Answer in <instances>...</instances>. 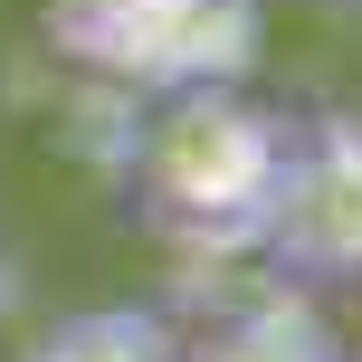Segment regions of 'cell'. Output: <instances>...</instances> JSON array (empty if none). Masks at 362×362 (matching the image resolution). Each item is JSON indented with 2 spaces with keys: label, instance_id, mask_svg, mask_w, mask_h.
<instances>
[{
  "label": "cell",
  "instance_id": "cell-1",
  "mask_svg": "<svg viewBox=\"0 0 362 362\" xmlns=\"http://www.w3.org/2000/svg\"><path fill=\"white\" fill-rule=\"evenodd\" d=\"M286 153H296V124L267 115L248 86H181V95H153L124 181L181 257H219L267 238Z\"/></svg>",
  "mask_w": 362,
  "mask_h": 362
},
{
  "label": "cell",
  "instance_id": "cell-2",
  "mask_svg": "<svg viewBox=\"0 0 362 362\" xmlns=\"http://www.w3.org/2000/svg\"><path fill=\"white\" fill-rule=\"evenodd\" d=\"M48 48L134 95L248 86L267 57L257 0H48Z\"/></svg>",
  "mask_w": 362,
  "mask_h": 362
},
{
  "label": "cell",
  "instance_id": "cell-3",
  "mask_svg": "<svg viewBox=\"0 0 362 362\" xmlns=\"http://www.w3.org/2000/svg\"><path fill=\"white\" fill-rule=\"evenodd\" d=\"M181 344L229 353V362H325L334 325L315 315V286L296 267H276L267 248H219V257H181Z\"/></svg>",
  "mask_w": 362,
  "mask_h": 362
},
{
  "label": "cell",
  "instance_id": "cell-4",
  "mask_svg": "<svg viewBox=\"0 0 362 362\" xmlns=\"http://www.w3.org/2000/svg\"><path fill=\"white\" fill-rule=\"evenodd\" d=\"M257 248L276 267H296L305 286H353L362 276V115H325L315 134H296Z\"/></svg>",
  "mask_w": 362,
  "mask_h": 362
},
{
  "label": "cell",
  "instance_id": "cell-5",
  "mask_svg": "<svg viewBox=\"0 0 362 362\" xmlns=\"http://www.w3.org/2000/svg\"><path fill=\"white\" fill-rule=\"evenodd\" d=\"M38 353L48 362H163L181 353V325L153 305H86V315H57L38 334Z\"/></svg>",
  "mask_w": 362,
  "mask_h": 362
},
{
  "label": "cell",
  "instance_id": "cell-6",
  "mask_svg": "<svg viewBox=\"0 0 362 362\" xmlns=\"http://www.w3.org/2000/svg\"><path fill=\"white\" fill-rule=\"evenodd\" d=\"M0 296H10V276H0Z\"/></svg>",
  "mask_w": 362,
  "mask_h": 362
}]
</instances>
